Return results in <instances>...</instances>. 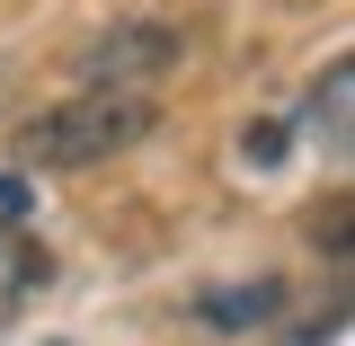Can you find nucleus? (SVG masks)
<instances>
[{
	"label": "nucleus",
	"mask_w": 355,
	"mask_h": 346,
	"mask_svg": "<svg viewBox=\"0 0 355 346\" xmlns=\"http://www.w3.org/2000/svg\"><path fill=\"white\" fill-rule=\"evenodd\" d=\"M151 125H160L151 89H80V98L44 107L36 125L18 133V151H27L36 169H98V160L133 151V142H142Z\"/></svg>",
	"instance_id": "1"
},
{
	"label": "nucleus",
	"mask_w": 355,
	"mask_h": 346,
	"mask_svg": "<svg viewBox=\"0 0 355 346\" xmlns=\"http://www.w3.org/2000/svg\"><path fill=\"white\" fill-rule=\"evenodd\" d=\"M178 53H187V44H178L169 18H125V27H107V36L80 53V80L89 89H142L151 71H169Z\"/></svg>",
	"instance_id": "2"
},
{
	"label": "nucleus",
	"mask_w": 355,
	"mask_h": 346,
	"mask_svg": "<svg viewBox=\"0 0 355 346\" xmlns=\"http://www.w3.org/2000/svg\"><path fill=\"white\" fill-rule=\"evenodd\" d=\"M347 107H355V71L347 62H329V80L311 89V107H302V125L329 142V151H347Z\"/></svg>",
	"instance_id": "3"
},
{
	"label": "nucleus",
	"mask_w": 355,
	"mask_h": 346,
	"mask_svg": "<svg viewBox=\"0 0 355 346\" xmlns=\"http://www.w3.org/2000/svg\"><path fill=\"white\" fill-rule=\"evenodd\" d=\"M36 284H44V249H36V240H18V231L0 222V320L27 302Z\"/></svg>",
	"instance_id": "4"
},
{
	"label": "nucleus",
	"mask_w": 355,
	"mask_h": 346,
	"mask_svg": "<svg viewBox=\"0 0 355 346\" xmlns=\"http://www.w3.org/2000/svg\"><path fill=\"white\" fill-rule=\"evenodd\" d=\"M266 311H275V284H249V293H214V302H205V320L240 329V320H266Z\"/></svg>",
	"instance_id": "5"
},
{
	"label": "nucleus",
	"mask_w": 355,
	"mask_h": 346,
	"mask_svg": "<svg viewBox=\"0 0 355 346\" xmlns=\"http://www.w3.org/2000/svg\"><path fill=\"white\" fill-rule=\"evenodd\" d=\"M240 151H249L258 169H275V160H284V133H275V125H258V133H249V142H240Z\"/></svg>",
	"instance_id": "6"
}]
</instances>
